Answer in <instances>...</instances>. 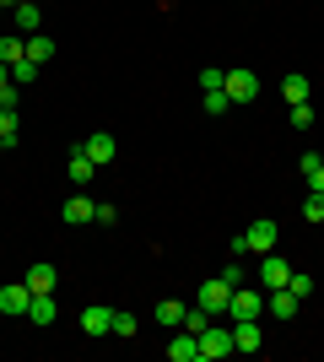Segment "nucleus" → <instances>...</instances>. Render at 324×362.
<instances>
[{"mask_svg":"<svg viewBox=\"0 0 324 362\" xmlns=\"http://www.w3.org/2000/svg\"><path fill=\"white\" fill-rule=\"evenodd\" d=\"M265 314V287H232V303H227V319H260Z\"/></svg>","mask_w":324,"mask_h":362,"instance_id":"nucleus-1","label":"nucleus"},{"mask_svg":"<svg viewBox=\"0 0 324 362\" xmlns=\"http://www.w3.org/2000/svg\"><path fill=\"white\" fill-rule=\"evenodd\" d=\"M227 351H238L232 346V325H205L200 330V357L195 362H216V357H227Z\"/></svg>","mask_w":324,"mask_h":362,"instance_id":"nucleus-2","label":"nucleus"},{"mask_svg":"<svg viewBox=\"0 0 324 362\" xmlns=\"http://www.w3.org/2000/svg\"><path fill=\"white\" fill-rule=\"evenodd\" d=\"M222 92H227V103H254V98H260V76L254 71H227Z\"/></svg>","mask_w":324,"mask_h":362,"instance_id":"nucleus-3","label":"nucleus"},{"mask_svg":"<svg viewBox=\"0 0 324 362\" xmlns=\"http://www.w3.org/2000/svg\"><path fill=\"white\" fill-rule=\"evenodd\" d=\"M276 238H281V227L270 222V216H260V222H248V233H244L248 255H270V249H276Z\"/></svg>","mask_w":324,"mask_h":362,"instance_id":"nucleus-4","label":"nucleus"},{"mask_svg":"<svg viewBox=\"0 0 324 362\" xmlns=\"http://www.w3.org/2000/svg\"><path fill=\"white\" fill-rule=\"evenodd\" d=\"M227 303H232V287L222 281V276H205V287H200V308L216 319V314H227Z\"/></svg>","mask_w":324,"mask_h":362,"instance_id":"nucleus-5","label":"nucleus"},{"mask_svg":"<svg viewBox=\"0 0 324 362\" xmlns=\"http://www.w3.org/2000/svg\"><path fill=\"white\" fill-rule=\"evenodd\" d=\"M81 151H87V157H92L97 168H108V163H114V157H119V141L108 136V130H92V136L81 141Z\"/></svg>","mask_w":324,"mask_h":362,"instance_id":"nucleus-6","label":"nucleus"},{"mask_svg":"<svg viewBox=\"0 0 324 362\" xmlns=\"http://www.w3.org/2000/svg\"><path fill=\"white\" fill-rule=\"evenodd\" d=\"M287 281H292V265H287V259H281L276 249H270V255L260 259V287L270 292V287H287Z\"/></svg>","mask_w":324,"mask_h":362,"instance_id":"nucleus-7","label":"nucleus"},{"mask_svg":"<svg viewBox=\"0 0 324 362\" xmlns=\"http://www.w3.org/2000/svg\"><path fill=\"white\" fill-rule=\"evenodd\" d=\"M81 335H114V308H108V303H92V308H87V314H81Z\"/></svg>","mask_w":324,"mask_h":362,"instance_id":"nucleus-8","label":"nucleus"},{"mask_svg":"<svg viewBox=\"0 0 324 362\" xmlns=\"http://www.w3.org/2000/svg\"><path fill=\"white\" fill-rule=\"evenodd\" d=\"M168 357L173 362H195V357H200V335H189L184 325H179V330L168 335Z\"/></svg>","mask_w":324,"mask_h":362,"instance_id":"nucleus-9","label":"nucleus"},{"mask_svg":"<svg viewBox=\"0 0 324 362\" xmlns=\"http://www.w3.org/2000/svg\"><path fill=\"white\" fill-rule=\"evenodd\" d=\"M297 303H303V298H297L292 287H270V292H265V314H276V319H292V314H297Z\"/></svg>","mask_w":324,"mask_h":362,"instance_id":"nucleus-10","label":"nucleus"},{"mask_svg":"<svg viewBox=\"0 0 324 362\" xmlns=\"http://www.w3.org/2000/svg\"><path fill=\"white\" fill-rule=\"evenodd\" d=\"M22 281H28V292L38 298V292H54V287H60V271H54V265H44V259H32V271L22 276Z\"/></svg>","mask_w":324,"mask_h":362,"instance_id":"nucleus-11","label":"nucleus"},{"mask_svg":"<svg viewBox=\"0 0 324 362\" xmlns=\"http://www.w3.org/2000/svg\"><path fill=\"white\" fill-rule=\"evenodd\" d=\"M232 346H238V351H260L265 346L260 319H238V325H232Z\"/></svg>","mask_w":324,"mask_h":362,"instance_id":"nucleus-12","label":"nucleus"},{"mask_svg":"<svg viewBox=\"0 0 324 362\" xmlns=\"http://www.w3.org/2000/svg\"><path fill=\"white\" fill-rule=\"evenodd\" d=\"M28 303H32L28 281H11V287H0V314H28Z\"/></svg>","mask_w":324,"mask_h":362,"instance_id":"nucleus-13","label":"nucleus"},{"mask_svg":"<svg viewBox=\"0 0 324 362\" xmlns=\"http://www.w3.org/2000/svg\"><path fill=\"white\" fill-rule=\"evenodd\" d=\"M54 314H60V308H54V292H38V298L28 303V319L38 325V330H44V325H54Z\"/></svg>","mask_w":324,"mask_h":362,"instance_id":"nucleus-14","label":"nucleus"},{"mask_svg":"<svg viewBox=\"0 0 324 362\" xmlns=\"http://www.w3.org/2000/svg\"><path fill=\"white\" fill-rule=\"evenodd\" d=\"M92 211H97V206H92V200H87V195H71V200H65V206H60V216H65V222H71V227L92 222Z\"/></svg>","mask_w":324,"mask_h":362,"instance_id":"nucleus-15","label":"nucleus"},{"mask_svg":"<svg viewBox=\"0 0 324 362\" xmlns=\"http://www.w3.org/2000/svg\"><path fill=\"white\" fill-rule=\"evenodd\" d=\"M184 308H189V303L162 298V303H157V325H162V330H179V325H184Z\"/></svg>","mask_w":324,"mask_h":362,"instance_id":"nucleus-16","label":"nucleus"},{"mask_svg":"<svg viewBox=\"0 0 324 362\" xmlns=\"http://www.w3.org/2000/svg\"><path fill=\"white\" fill-rule=\"evenodd\" d=\"M281 98H287V108H292V103H308V76H287V81H281Z\"/></svg>","mask_w":324,"mask_h":362,"instance_id":"nucleus-17","label":"nucleus"},{"mask_svg":"<svg viewBox=\"0 0 324 362\" xmlns=\"http://www.w3.org/2000/svg\"><path fill=\"white\" fill-rule=\"evenodd\" d=\"M297 168L308 173V189H319V195H324V157H319V151H303V163H297Z\"/></svg>","mask_w":324,"mask_h":362,"instance_id":"nucleus-18","label":"nucleus"},{"mask_svg":"<svg viewBox=\"0 0 324 362\" xmlns=\"http://www.w3.org/2000/svg\"><path fill=\"white\" fill-rule=\"evenodd\" d=\"M16 28H22V38H28V33H38V22H44V11H38V6H32V0H22V6H16Z\"/></svg>","mask_w":324,"mask_h":362,"instance_id":"nucleus-19","label":"nucleus"},{"mask_svg":"<svg viewBox=\"0 0 324 362\" xmlns=\"http://www.w3.org/2000/svg\"><path fill=\"white\" fill-rule=\"evenodd\" d=\"M28 60H32V65L54 60V38H44V33H28Z\"/></svg>","mask_w":324,"mask_h":362,"instance_id":"nucleus-20","label":"nucleus"},{"mask_svg":"<svg viewBox=\"0 0 324 362\" xmlns=\"http://www.w3.org/2000/svg\"><path fill=\"white\" fill-rule=\"evenodd\" d=\"M71 179H76V184H87V179H97V163H92V157H87V151H71Z\"/></svg>","mask_w":324,"mask_h":362,"instance_id":"nucleus-21","label":"nucleus"},{"mask_svg":"<svg viewBox=\"0 0 324 362\" xmlns=\"http://www.w3.org/2000/svg\"><path fill=\"white\" fill-rule=\"evenodd\" d=\"M16 136H22V119H16V108H0V141H6V146H16Z\"/></svg>","mask_w":324,"mask_h":362,"instance_id":"nucleus-22","label":"nucleus"},{"mask_svg":"<svg viewBox=\"0 0 324 362\" xmlns=\"http://www.w3.org/2000/svg\"><path fill=\"white\" fill-rule=\"evenodd\" d=\"M136 330H140V319H136V314H124V308H114V335H119V341H130Z\"/></svg>","mask_w":324,"mask_h":362,"instance_id":"nucleus-23","label":"nucleus"},{"mask_svg":"<svg viewBox=\"0 0 324 362\" xmlns=\"http://www.w3.org/2000/svg\"><path fill=\"white\" fill-rule=\"evenodd\" d=\"M205 325H211V314H205L200 303H195V308H184V330H189V335H200Z\"/></svg>","mask_w":324,"mask_h":362,"instance_id":"nucleus-24","label":"nucleus"},{"mask_svg":"<svg viewBox=\"0 0 324 362\" xmlns=\"http://www.w3.org/2000/svg\"><path fill=\"white\" fill-rule=\"evenodd\" d=\"M11 81H16V87H32V81H38V65H32V60H16L11 65Z\"/></svg>","mask_w":324,"mask_h":362,"instance_id":"nucleus-25","label":"nucleus"},{"mask_svg":"<svg viewBox=\"0 0 324 362\" xmlns=\"http://www.w3.org/2000/svg\"><path fill=\"white\" fill-rule=\"evenodd\" d=\"M222 81H227V71H222V65H205V71H200V87H205V92H222Z\"/></svg>","mask_w":324,"mask_h":362,"instance_id":"nucleus-26","label":"nucleus"},{"mask_svg":"<svg viewBox=\"0 0 324 362\" xmlns=\"http://www.w3.org/2000/svg\"><path fill=\"white\" fill-rule=\"evenodd\" d=\"M303 216H308V222H324V195H319V189H308V200H303Z\"/></svg>","mask_w":324,"mask_h":362,"instance_id":"nucleus-27","label":"nucleus"},{"mask_svg":"<svg viewBox=\"0 0 324 362\" xmlns=\"http://www.w3.org/2000/svg\"><path fill=\"white\" fill-rule=\"evenodd\" d=\"M292 130H313V108L308 103H292Z\"/></svg>","mask_w":324,"mask_h":362,"instance_id":"nucleus-28","label":"nucleus"},{"mask_svg":"<svg viewBox=\"0 0 324 362\" xmlns=\"http://www.w3.org/2000/svg\"><path fill=\"white\" fill-rule=\"evenodd\" d=\"M227 92H205V114H227Z\"/></svg>","mask_w":324,"mask_h":362,"instance_id":"nucleus-29","label":"nucleus"},{"mask_svg":"<svg viewBox=\"0 0 324 362\" xmlns=\"http://www.w3.org/2000/svg\"><path fill=\"white\" fill-rule=\"evenodd\" d=\"M287 287H292V292H297V298H308V292H313V276H303V271H292V281H287Z\"/></svg>","mask_w":324,"mask_h":362,"instance_id":"nucleus-30","label":"nucleus"},{"mask_svg":"<svg viewBox=\"0 0 324 362\" xmlns=\"http://www.w3.org/2000/svg\"><path fill=\"white\" fill-rule=\"evenodd\" d=\"M92 222H103V227H119V206H97V211H92Z\"/></svg>","mask_w":324,"mask_h":362,"instance_id":"nucleus-31","label":"nucleus"},{"mask_svg":"<svg viewBox=\"0 0 324 362\" xmlns=\"http://www.w3.org/2000/svg\"><path fill=\"white\" fill-rule=\"evenodd\" d=\"M222 281H227V287H244V265H238V259H232V265H222Z\"/></svg>","mask_w":324,"mask_h":362,"instance_id":"nucleus-32","label":"nucleus"},{"mask_svg":"<svg viewBox=\"0 0 324 362\" xmlns=\"http://www.w3.org/2000/svg\"><path fill=\"white\" fill-rule=\"evenodd\" d=\"M16 92H22V87H16V81H6V87H0V108H16Z\"/></svg>","mask_w":324,"mask_h":362,"instance_id":"nucleus-33","label":"nucleus"},{"mask_svg":"<svg viewBox=\"0 0 324 362\" xmlns=\"http://www.w3.org/2000/svg\"><path fill=\"white\" fill-rule=\"evenodd\" d=\"M6 81H11V65H6V60H0V87H6Z\"/></svg>","mask_w":324,"mask_h":362,"instance_id":"nucleus-34","label":"nucleus"},{"mask_svg":"<svg viewBox=\"0 0 324 362\" xmlns=\"http://www.w3.org/2000/svg\"><path fill=\"white\" fill-rule=\"evenodd\" d=\"M0 6H6V11H16V6H22V0H0Z\"/></svg>","mask_w":324,"mask_h":362,"instance_id":"nucleus-35","label":"nucleus"},{"mask_svg":"<svg viewBox=\"0 0 324 362\" xmlns=\"http://www.w3.org/2000/svg\"><path fill=\"white\" fill-rule=\"evenodd\" d=\"M0 151H6V141H0Z\"/></svg>","mask_w":324,"mask_h":362,"instance_id":"nucleus-36","label":"nucleus"},{"mask_svg":"<svg viewBox=\"0 0 324 362\" xmlns=\"http://www.w3.org/2000/svg\"><path fill=\"white\" fill-rule=\"evenodd\" d=\"M0 11H6V6H0Z\"/></svg>","mask_w":324,"mask_h":362,"instance_id":"nucleus-37","label":"nucleus"}]
</instances>
